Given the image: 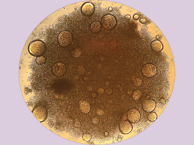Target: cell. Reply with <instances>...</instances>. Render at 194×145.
<instances>
[{"mask_svg":"<svg viewBox=\"0 0 194 145\" xmlns=\"http://www.w3.org/2000/svg\"><path fill=\"white\" fill-rule=\"evenodd\" d=\"M147 20L145 18H142L140 19V22L142 24H145L147 22Z\"/></svg>","mask_w":194,"mask_h":145,"instance_id":"ac0fdd59","label":"cell"},{"mask_svg":"<svg viewBox=\"0 0 194 145\" xmlns=\"http://www.w3.org/2000/svg\"><path fill=\"white\" fill-rule=\"evenodd\" d=\"M156 107V103L152 99H147L143 101L142 107L146 112H149L152 111Z\"/></svg>","mask_w":194,"mask_h":145,"instance_id":"9c48e42d","label":"cell"},{"mask_svg":"<svg viewBox=\"0 0 194 145\" xmlns=\"http://www.w3.org/2000/svg\"><path fill=\"white\" fill-rule=\"evenodd\" d=\"M67 68L65 65L62 62H58L55 64L52 68L53 73L55 76L60 77L66 72Z\"/></svg>","mask_w":194,"mask_h":145,"instance_id":"5b68a950","label":"cell"},{"mask_svg":"<svg viewBox=\"0 0 194 145\" xmlns=\"http://www.w3.org/2000/svg\"><path fill=\"white\" fill-rule=\"evenodd\" d=\"M101 25L98 21H95L91 24L90 26L91 31L93 33H96L99 32L101 29Z\"/></svg>","mask_w":194,"mask_h":145,"instance_id":"7c38bea8","label":"cell"},{"mask_svg":"<svg viewBox=\"0 0 194 145\" xmlns=\"http://www.w3.org/2000/svg\"><path fill=\"white\" fill-rule=\"evenodd\" d=\"M127 114L129 120L131 123H135L138 122L140 120V114L139 111L135 108L130 109Z\"/></svg>","mask_w":194,"mask_h":145,"instance_id":"8992f818","label":"cell"},{"mask_svg":"<svg viewBox=\"0 0 194 145\" xmlns=\"http://www.w3.org/2000/svg\"><path fill=\"white\" fill-rule=\"evenodd\" d=\"M94 9V7L92 3L87 2L82 5L81 12L83 15L86 16H89L93 13Z\"/></svg>","mask_w":194,"mask_h":145,"instance_id":"ba28073f","label":"cell"},{"mask_svg":"<svg viewBox=\"0 0 194 145\" xmlns=\"http://www.w3.org/2000/svg\"><path fill=\"white\" fill-rule=\"evenodd\" d=\"M151 47L153 50L157 51H161L163 48L161 42L158 40L153 41L151 44Z\"/></svg>","mask_w":194,"mask_h":145,"instance_id":"8fae6325","label":"cell"},{"mask_svg":"<svg viewBox=\"0 0 194 145\" xmlns=\"http://www.w3.org/2000/svg\"><path fill=\"white\" fill-rule=\"evenodd\" d=\"M141 96V92L139 90L134 91L132 94V97L133 99L135 101L139 100Z\"/></svg>","mask_w":194,"mask_h":145,"instance_id":"4fadbf2b","label":"cell"},{"mask_svg":"<svg viewBox=\"0 0 194 145\" xmlns=\"http://www.w3.org/2000/svg\"><path fill=\"white\" fill-rule=\"evenodd\" d=\"M133 18L135 20H138L139 18V16L138 14H135L133 16Z\"/></svg>","mask_w":194,"mask_h":145,"instance_id":"d6986e66","label":"cell"},{"mask_svg":"<svg viewBox=\"0 0 194 145\" xmlns=\"http://www.w3.org/2000/svg\"><path fill=\"white\" fill-rule=\"evenodd\" d=\"M157 71L156 66L152 64L148 63L142 67L141 72L142 74L147 78L152 77L155 76Z\"/></svg>","mask_w":194,"mask_h":145,"instance_id":"277c9868","label":"cell"},{"mask_svg":"<svg viewBox=\"0 0 194 145\" xmlns=\"http://www.w3.org/2000/svg\"><path fill=\"white\" fill-rule=\"evenodd\" d=\"M83 139L85 141H88L91 138V135L89 133L84 135L82 136Z\"/></svg>","mask_w":194,"mask_h":145,"instance_id":"e0dca14e","label":"cell"},{"mask_svg":"<svg viewBox=\"0 0 194 145\" xmlns=\"http://www.w3.org/2000/svg\"><path fill=\"white\" fill-rule=\"evenodd\" d=\"M35 61L37 64L42 65L45 63V59L43 56H41L37 57L35 59Z\"/></svg>","mask_w":194,"mask_h":145,"instance_id":"5bb4252c","label":"cell"},{"mask_svg":"<svg viewBox=\"0 0 194 145\" xmlns=\"http://www.w3.org/2000/svg\"><path fill=\"white\" fill-rule=\"evenodd\" d=\"M79 107L81 111L83 113H88L90 110V106L89 103L86 101L82 100L79 104Z\"/></svg>","mask_w":194,"mask_h":145,"instance_id":"30bf717a","label":"cell"},{"mask_svg":"<svg viewBox=\"0 0 194 145\" xmlns=\"http://www.w3.org/2000/svg\"><path fill=\"white\" fill-rule=\"evenodd\" d=\"M101 21L103 27L107 30L113 29L117 24L116 20L115 17L110 14L105 15L102 17Z\"/></svg>","mask_w":194,"mask_h":145,"instance_id":"3957f363","label":"cell"},{"mask_svg":"<svg viewBox=\"0 0 194 145\" xmlns=\"http://www.w3.org/2000/svg\"><path fill=\"white\" fill-rule=\"evenodd\" d=\"M72 40V34L68 30H63L61 31L58 36V43L62 47H66L69 46Z\"/></svg>","mask_w":194,"mask_h":145,"instance_id":"7a4b0ae2","label":"cell"},{"mask_svg":"<svg viewBox=\"0 0 194 145\" xmlns=\"http://www.w3.org/2000/svg\"><path fill=\"white\" fill-rule=\"evenodd\" d=\"M45 46L44 43L41 40H36L31 43L29 46V53L35 56H41L44 53Z\"/></svg>","mask_w":194,"mask_h":145,"instance_id":"6da1fadb","label":"cell"},{"mask_svg":"<svg viewBox=\"0 0 194 145\" xmlns=\"http://www.w3.org/2000/svg\"><path fill=\"white\" fill-rule=\"evenodd\" d=\"M119 128L121 132L123 134H127L132 130V126L129 121L123 120L119 124Z\"/></svg>","mask_w":194,"mask_h":145,"instance_id":"52a82bcc","label":"cell"},{"mask_svg":"<svg viewBox=\"0 0 194 145\" xmlns=\"http://www.w3.org/2000/svg\"><path fill=\"white\" fill-rule=\"evenodd\" d=\"M133 82L134 85L138 87L141 86L142 84V81L141 78L137 77L134 79Z\"/></svg>","mask_w":194,"mask_h":145,"instance_id":"2e32d148","label":"cell"},{"mask_svg":"<svg viewBox=\"0 0 194 145\" xmlns=\"http://www.w3.org/2000/svg\"><path fill=\"white\" fill-rule=\"evenodd\" d=\"M157 118L156 114L154 112H152L149 113L148 116V120L151 121H155Z\"/></svg>","mask_w":194,"mask_h":145,"instance_id":"9a60e30c","label":"cell"}]
</instances>
